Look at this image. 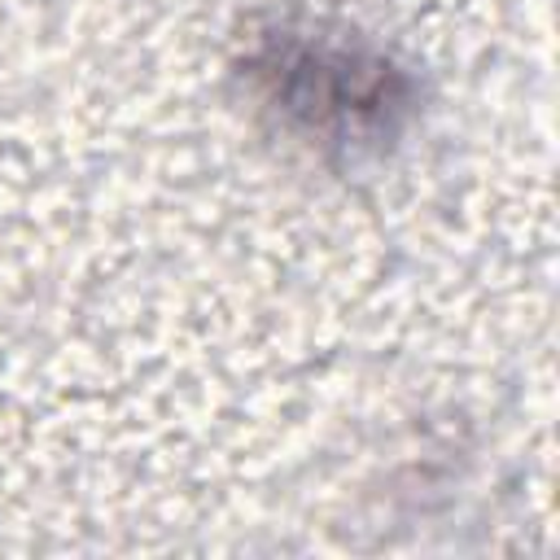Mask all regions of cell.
<instances>
[{"label": "cell", "instance_id": "6da1fadb", "mask_svg": "<svg viewBox=\"0 0 560 560\" xmlns=\"http://www.w3.org/2000/svg\"><path fill=\"white\" fill-rule=\"evenodd\" d=\"M245 92L319 158L385 153L416 109V83L381 48L319 22H271L241 57Z\"/></svg>", "mask_w": 560, "mask_h": 560}]
</instances>
